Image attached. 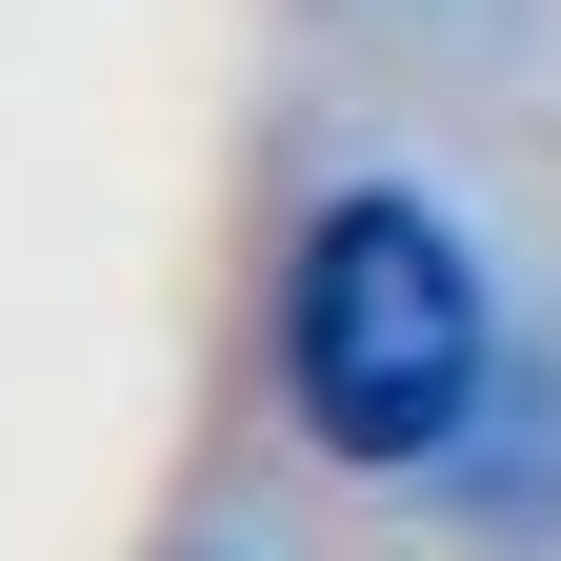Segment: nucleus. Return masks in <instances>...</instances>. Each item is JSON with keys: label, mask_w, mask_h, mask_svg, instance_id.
<instances>
[{"label": "nucleus", "mask_w": 561, "mask_h": 561, "mask_svg": "<svg viewBox=\"0 0 561 561\" xmlns=\"http://www.w3.org/2000/svg\"><path fill=\"white\" fill-rule=\"evenodd\" d=\"M481 261L442 201H321L301 221V280H280V381H301V442L321 461H442L461 421H481Z\"/></svg>", "instance_id": "f257e3e1"}]
</instances>
